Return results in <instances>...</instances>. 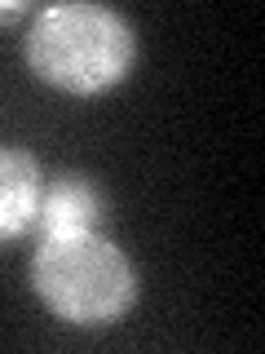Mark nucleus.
Masks as SVG:
<instances>
[{"mask_svg":"<svg viewBox=\"0 0 265 354\" xmlns=\"http://www.w3.org/2000/svg\"><path fill=\"white\" fill-rule=\"evenodd\" d=\"M22 53L36 80H44L49 88L71 97H97L132 71L137 36L128 18L115 9L66 0V5H44L31 18Z\"/></svg>","mask_w":265,"mask_h":354,"instance_id":"obj_1","label":"nucleus"},{"mask_svg":"<svg viewBox=\"0 0 265 354\" xmlns=\"http://www.w3.org/2000/svg\"><path fill=\"white\" fill-rule=\"evenodd\" d=\"M31 288L62 324L106 328L137 306L141 279L119 243H110L102 230H84L62 239H36Z\"/></svg>","mask_w":265,"mask_h":354,"instance_id":"obj_2","label":"nucleus"},{"mask_svg":"<svg viewBox=\"0 0 265 354\" xmlns=\"http://www.w3.org/2000/svg\"><path fill=\"white\" fill-rule=\"evenodd\" d=\"M102 221V195L84 173H62L44 182L40 213H36V239H62V235H84L97 230Z\"/></svg>","mask_w":265,"mask_h":354,"instance_id":"obj_3","label":"nucleus"},{"mask_svg":"<svg viewBox=\"0 0 265 354\" xmlns=\"http://www.w3.org/2000/svg\"><path fill=\"white\" fill-rule=\"evenodd\" d=\"M44 195V173L31 151L0 147V243H14L36 230Z\"/></svg>","mask_w":265,"mask_h":354,"instance_id":"obj_4","label":"nucleus"},{"mask_svg":"<svg viewBox=\"0 0 265 354\" xmlns=\"http://www.w3.org/2000/svg\"><path fill=\"white\" fill-rule=\"evenodd\" d=\"M22 14H27V5H22V0H5V5H0V22H14Z\"/></svg>","mask_w":265,"mask_h":354,"instance_id":"obj_5","label":"nucleus"}]
</instances>
